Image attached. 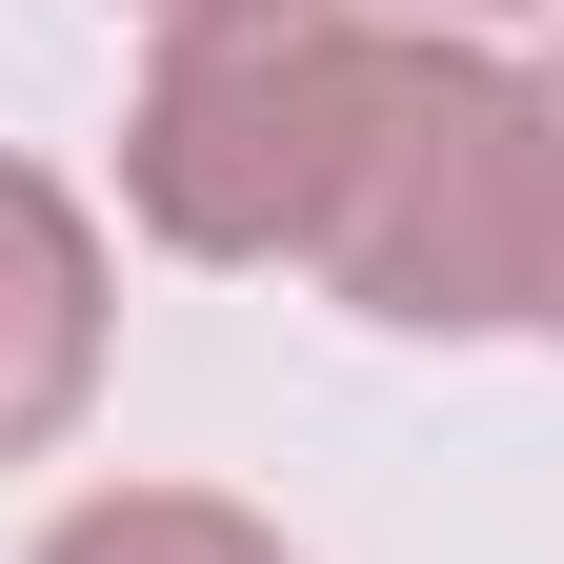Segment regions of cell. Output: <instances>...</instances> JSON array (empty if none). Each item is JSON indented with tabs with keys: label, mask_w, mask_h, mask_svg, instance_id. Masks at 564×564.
<instances>
[{
	"label": "cell",
	"mask_w": 564,
	"mask_h": 564,
	"mask_svg": "<svg viewBox=\"0 0 564 564\" xmlns=\"http://www.w3.org/2000/svg\"><path fill=\"white\" fill-rule=\"evenodd\" d=\"M21 564H303L262 505H223V484H82Z\"/></svg>",
	"instance_id": "obj_4"
},
{
	"label": "cell",
	"mask_w": 564,
	"mask_h": 564,
	"mask_svg": "<svg viewBox=\"0 0 564 564\" xmlns=\"http://www.w3.org/2000/svg\"><path fill=\"white\" fill-rule=\"evenodd\" d=\"M121 21H242V0H121Z\"/></svg>",
	"instance_id": "obj_7"
},
{
	"label": "cell",
	"mask_w": 564,
	"mask_h": 564,
	"mask_svg": "<svg viewBox=\"0 0 564 564\" xmlns=\"http://www.w3.org/2000/svg\"><path fill=\"white\" fill-rule=\"evenodd\" d=\"M121 364V242H101V202L21 162L0 141V464H61L82 444V403Z\"/></svg>",
	"instance_id": "obj_3"
},
{
	"label": "cell",
	"mask_w": 564,
	"mask_h": 564,
	"mask_svg": "<svg viewBox=\"0 0 564 564\" xmlns=\"http://www.w3.org/2000/svg\"><path fill=\"white\" fill-rule=\"evenodd\" d=\"M364 21H423V41H484V21H524V0H364Z\"/></svg>",
	"instance_id": "obj_6"
},
{
	"label": "cell",
	"mask_w": 564,
	"mask_h": 564,
	"mask_svg": "<svg viewBox=\"0 0 564 564\" xmlns=\"http://www.w3.org/2000/svg\"><path fill=\"white\" fill-rule=\"evenodd\" d=\"M403 21L364 0H242V21H162L121 101V223L162 262H323V202L383 121Z\"/></svg>",
	"instance_id": "obj_1"
},
{
	"label": "cell",
	"mask_w": 564,
	"mask_h": 564,
	"mask_svg": "<svg viewBox=\"0 0 564 564\" xmlns=\"http://www.w3.org/2000/svg\"><path fill=\"white\" fill-rule=\"evenodd\" d=\"M303 282L343 323H383V343H524V282H544V61L403 21L383 121L343 162Z\"/></svg>",
	"instance_id": "obj_2"
},
{
	"label": "cell",
	"mask_w": 564,
	"mask_h": 564,
	"mask_svg": "<svg viewBox=\"0 0 564 564\" xmlns=\"http://www.w3.org/2000/svg\"><path fill=\"white\" fill-rule=\"evenodd\" d=\"M524 343H564V61H544V282H524Z\"/></svg>",
	"instance_id": "obj_5"
}]
</instances>
